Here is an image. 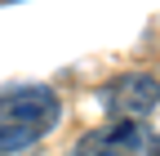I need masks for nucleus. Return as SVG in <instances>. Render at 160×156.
Returning a JSON list of instances; mask_svg holds the SVG:
<instances>
[{
  "label": "nucleus",
  "instance_id": "nucleus-1",
  "mask_svg": "<svg viewBox=\"0 0 160 156\" xmlns=\"http://www.w3.org/2000/svg\"><path fill=\"white\" fill-rule=\"evenodd\" d=\"M62 103L49 85L0 89V156H36L40 138L58 125Z\"/></svg>",
  "mask_w": 160,
  "mask_h": 156
},
{
  "label": "nucleus",
  "instance_id": "nucleus-3",
  "mask_svg": "<svg viewBox=\"0 0 160 156\" xmlns=\"http://www.w3.org/2000/svg\"><path fill=\"white\" fill-rule=\"evenodd\" d=\"M156 103H160V81L147 71H129L102 89V107L116 121H142V116L156 112Z\"/></svg>",
  "mask_w": 160,
  "mask_h": 156
},
{
  "label": "nucleus",
  "instance_id": "nucleus-2",
  "mask_svg": "<svg viewBox=\"0 0 160 156\" xmlns=\"http://www.w3.org/2000/svg\"><path fill=\"white\" fill-rule=\"evenodd\" d=\"M76 156H160V134L147 121H116L89 129L76 143Z\"/></svg>",
  "mask_w": 160,
  "mask_h": 156
}]
</instances>
